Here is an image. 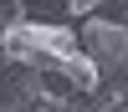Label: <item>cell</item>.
Wrapping results in <instances>:
<instances>
[{"mask_svg": "<svg viewBox=\"0 0 128 112\" xmlns=\"http://www.w3.org/2000/svg\"><path fill=\"white\" fill-rule=\"evenodd\" d=\"M20 15H26V0H0V41H5V31L16 26Z\"/></svg>", "mask_w": 128, "mask_h": 112, "instance_id": "cell-3", "label": "cell"}, {"mask_svg": "<svg viewBox=\"0 0 128 112\" xmlns=\"http://www.w3.org/2000/svg\"><path fill=\"white\" fill-rule=\"evenodd\" d=\"M102 0H67V15H92Z\"/></svg>", "mask_w": 128, "mask_h": 112, "instance_id": "cell-4", "label": "cell"}, {"mask_svg": "<svg viewBox=\"0 0 128 112\" xmlns=\"http://www.w3.org/2000/svg\"><path fill=\"white\" fill-rule=\"evenodd\" d=\"M82 31H77V46L87 51V61L98 66V87H118L128 81V31L118 20H102L98 10L92 15H77Z\"/></svg>", "mask_w": 128, "mask_h": 112, "instance_id": "cell-2", "label": "cell"}, {"mask_svg": "<svg viewBox=\"0 0 128 112\" xmlns=\"http://www.w3.org/2000/svg\"><path fill=\"white\" fill-rule=\"evenodd\" d=\"M0 56L26 61L41 76H62L72 92H92L98 87V66H92L87 51L77 46V31L62 26V20H26L20 15L16 26L5 31V41H0Z\"/></svg>", "mask_w": 128, "mask_h": 112, "instance_id": "cell-1", "label": "cell"}]
</instances>
